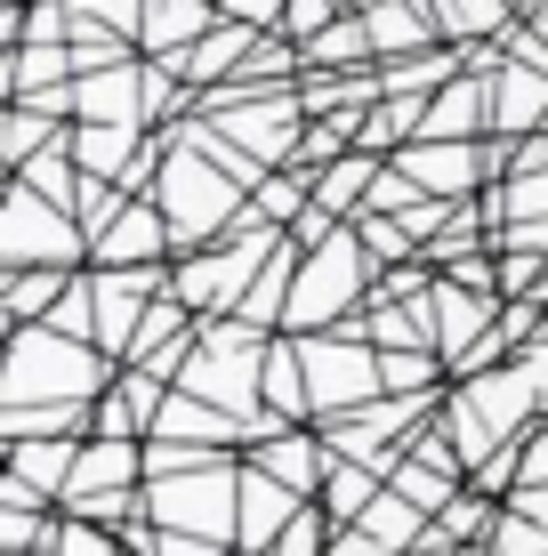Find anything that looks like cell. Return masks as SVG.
I'll return each instance as SVG.
<instances>
[{"label": "cell", "instance_id": "1", "mask_svg": "<svg viewBox=\"0 0 548 556\" xmlns=\"http://www.w3.org/2000/svg\"><path fill=\"white\" fill-rule=\"evenodd\" d=\"M113 363L98 339H73L56 323H16V348H9V404H98L113 388Z\"/></svg>", "mask_w": 548, "mask_h": 556}, {"label": "cell", "instance_id": "2", "mask_svg": "<svg viewBox=\"0 0 548 556\" xmlns=\"http://www.w3.org/2000/svg\"><path fill=\"white\" fill-rule=\"evenodd\" d=\"M242 194L251 186L234 178L226 162H211L186 129H169V153H162V178H154V202L169 210V235L178 251H202V242H226V226L242 218Z\"/></svg>", "mask_w": 548, "mask_h": 556}, {"label": "cell", "instance_id": "3", "mask_svg": "<svg viewBox=\"0 0 548 556\" xmlns=\"http://www.w3.org/2000/svg\"><path fill=\"white\" fill-rule=\"evenodd\" d=\"M298 355H307V388H315V419H347L364 404L387 395V363L380 339L364 323H331V331H298Z\"/></svg>", "mask_w": 548, "mask_h": 556}, {"label": "cell", "instance_id": "4", "mask_svg": "<svg viewBox=\"0 0 548 556\" xmlns=\"http://www.w3.org/2000/svg\"><path fill=\"white\" fill-rule=\"evenodd\" d=\"M145 508H154V525H169V532L234 541V525H242V459L211 452V459H194V468L145 476Z\"/></svg>", "mask_w": 548, "mask_h": 556}, {"label": "cell", "instance_id": "5", "mask_svg": "<svg viewBox=\"0 0 548 556\" xmlns=\"http://www.w3.org/2000/svg\"><path fill=\"white\" fill-rule=\"evenodd\" d=\"M0 258L9 266H81L89 258V226L65 202H49L41 186L16 178L9 186V218H0Z\"/></svg>", "mask_w": 548, "mask_h": 556}, {"label": "cell", "instance_id": "6", "mask_svg": "<svg viewBox=\"0 0 548 556\" xmlns=\"http://www.w3.org/2000/svg\"><path fill=\"white\" fill-rule=\"evenodd\" d=\"M420 194H444V202H468L493 169H508V146H484V138H411L387 153Z\"/></svg>", "mask_w": 548, "mask_h": 556}, {"label": "cell", "instance_id": "7", "mask_svg": "<svg viewBox=\"0 0 548 556\" xmlns=\"http://www.w3.org/2000/svg\"><path fill=\"white\" fill-rule=\"evenodd\" d=\"M89 291H98V348L113 363H129V339H138L145 306L169 291V266H89Z\"/></svg>", "mask_w": 548, "mask_h": 556}, {"label": "cell", "instance_id": "8", "mask_svg": "<svg viewBox=\"0 0 548 556\" xmlns=\"http://www.w3.org/2000/svg\"><path fill=\"white\" fill-rule=\"evenodd\" d=\"M178 251V235H169V210L154 194H129L122 218L105 226L98 242H89V266H162Z\"/></svg>", "mask_w": 548, "mask_h": 556}, {"label": "cell", "instance_id": "9", "mask_svg": "<svg viewBox=\"0 0 548 556\" xmlns=\"http://www.w3.org/2000/svg\"><path fill=\"white\" fill-rule=\"evenodd\" d=\"M307 508V492H291L275 468H258V459H242V525H234V548L242 556H275L282 525Z\"/></svg>", "mask_w": 548, "mask_h": 556}, {"label": "cell", "instance_id": "10", "mask_svg": "<svg viewBox=\"0 0 548 556\" xmlns=\"http://www.w3.org/2000/svg\"><path fill=\"white\" fill-rule=\"evenodd\" d=\"M73 113H81V122H129V129H145V122H154V105H145V65H138V56H122V65L81 73V81H73Z\"/></svg>", "mask_w": 548, "mask_h": 556}, {"label": "cell", "instance_id": "11", "mask_svg": "<svg viewBox=\"0 0 548 556\" xmlns=\"http://www.w3.org/2000/svg\"><path fill=\"white\" fill-rule=\"evenodd\" d=\"M428 315H436V348H444V371H451V355H468L500 323V299L476 291V282H460V275H444L436 291H428Z\"/></svg>", "mask_w": 548, "mask_h": 556}, {"label": "cell", "instance_id": "12", "mask_svg": "<svg viewBox=\"0 0 548 556\" xmlns=\"http://www.w3.org/2000/svg\"><path fill=\"white\" fill-rule=\"evenodd\" d=\"M169 388H178V379L145 371V363H122V371H113V388L98 395V435H154Z\"/></svg>", "mask_w": 548, "mask_h": 556}, {"label": "cell", "instance_id": "13", "mask_svg": "<svg viewBox=\"0 0 548 556\" xmlns=\"http://www.w3.org/2000/svg\"><path fill=\"white\" fill-rule=\"evenodd\" d=\"M493 129L500 138L548 129V65H533V56H500L493 65Z\"/></svg>", "mask_w": 548, "mask_h": 556}, {"label": "cell", "instance_id": "14", "mask_svg": "<svg viewBox=\"0 0 548 556\" xmlns=\"http://www.w3.org/2000/svg\"><path fill=\"white\" fill-rule=\"evenodd\" d=\"M138 484H145V435H89L65 501H81V492H138Z\"/></svg>", "mask_w": 548, "mask_h": 556}, {"label": "cell", "instance_id": "15", "mask_svg": "<svg viewBox=\"0 0 548 556\" xmlns=\"http://www.w3.org/2000/svg\"><path fill=\"white\" fill-rule=\"evenodd\" d=\"M258 468H275L291 492H323V476L339 468V444L331 435H307V428H275L258 444Z\"/></svg>", "mask_w": 548, "mask_h": 556}, {"label": "cell", "instance_id": "16", "mask_svg": "<svg viewBox=\"0 0 548 556\" xmlns=\"http://www.w3.org/2000/svg\"><path fill=\"white\" fill-rule=\"evenodd\" d=\"M380 169H387V153L347 146L339 162H323V169H315V202H323L331 218H364V210H371V186H380Z\"/></svg>", "mask_w": 548, "mask_h": 556}, {"label": "cell", "instance_id": "17", "mask_svg": "<svg viewBox=\"0 0 548 556\" xmlns=\"http://www.w3.org/2000/svg\"><path fill=\"white\" fill-rule=\"evenodd\" d=\"M9 468L25 476L33 492H49V501L65 508L73 468H81V435H16V444H9Z\"/></svg>", "mask_w": 548, "mask_h": 556}, {"label": "cell", "instance_id": "18", "mask_svg": "<svg viewBox=\"0 0 548 556\" xmlns=\"http://www.w3.org/2000/svg\"><path fill=\"white\" fill-rule=\"evenodd\" d=\"M218 0H145V33H138V49L145 56H178V49H194L202 33L218 25Z\"/></svg>", "mask_w": 548, "mask_h": 556}, {"label": "cell", "instance_id": "19", "mask_svg": "<svg viewBox=\"0 0 548 556\" xmlns=\"http://www.w3.org/2000/svg\"><path fill=\"white\" fill-rule=\"evenodd\" d=\"M364 16H371V41L387 56H420V49H436V33H444L428 0H364Z\"/></svg>", "mask_w": 548, "mask_h": 556}, {"label": "cell", "instance_id": "20", "mask_svg": "<svg viewBox=\"0 0 548 556\" xmlns=\"http://www.w3.org/2000/svg\"><path fill=\"white\" fill-rule=\"evenodd\" d=\"M380 484H387V476L371 468V459H347V452H339V468L323 476V516H331V525H355V516L380 501Z\"/></svg>", "mask_w": 548, "mask_h": 556}, {"label": "cell", "instance_id": "21", "mask_svg": "<svg viewBox=\"0 0 548 556\" xmlns=\"http://www.w3.org/2000/svg\"><path fill=\"white\" fill-rule=\"evenodd\" d=\"M73 275H81V266H16V275H9V315L16 323H49Z\"/></svg>", "mask_w": 548, "mask_h": 556}, {"label": "cell", "instance_id": "22", "mask_svg": "<svg viewBox=\"0 0 548 556\" xmlns=\"http://www.w3.org/2000/svg\"><path fill=\"white\" fill-rule=\"evenodd\" d=\"M371 49H380V41H371V16L364 9H355V16H339V25H323V33H315V41H307V65H331V73H355V65H364V56Z\"/></svg>", "mask_w": 548, "mask_h": 556}, {"label": "cell", "instance_id": "23", "mask_svg": "<svg viewBox=\"0 0 548 556\" xmlns=\"http://www.w3.org/2000/svg\"><path fill=\"white\" fill-rule=\"evenodd\" d=\"M428 9H436V25H444V41L460 49V41H484V33H508V9H517V0H428Z\"/></svg>", "mask_w": 548, "mask_h": 556}, {"label": "cell", "instance_id": "24", "mask_svg": "<svg viewBox=\"0 0 548 556\" xmlns=\"http://www.w3.org/2000/svg\"><path fill=\"white\" fill-rule=\"evenodd\" d=\"M56 138H65V113H49V105H25V98L9 105V162H16V169H25L33 153H49Z\"/></svg>", "mask_w": 548, "mask_h": 556}, {"label": "cell", "instance_id": "25", "mask_svg": "<svg viewBox=\"0 0 548 556\" xmlns=\"http://www.w3.org/2000/svg\"><path fill=\"white\" fill-rule=\"evenodd\" d=\"M98 404H9V444L16 435H81Z\"/></svg>", "mask_w": 548, "mask_h": 556}, {"label": "cell", "instance_id": "26", "mask_svg": "<svg viewBox=\"0 0 548 556\" xmlns=\"http://www.w3.org/2000/svg\"><path fill=\"white\" fill-rule=\"evenodd\" d=\"M484 556H548V525H540V516H524V508H508V501H500Z\"/></svg>", "mask_w": 548, "mask_h": 556}, {"label": "cell", "instance_id": "27", "mask_svg": "<svg viewBox=\"0 0 548 556\" xmlns=\"http://www.w3.org/2000/svg\"><path fill=\"white\" fill-rule=\"evenodd\" d=\"M331 516H315V508H298L291 525H282V541H275V556H331Z\"/></svg>", "mask_w": 548, "mask_h": 556}, {"label": "cell", "instance_id": "28", "mask_svg": "<svg viewBox=\"0 0 548 556\" xmlns=\"http://www.w3.org/2000/svg\"><path fill=\"white\" fill-rule=\"evenodd\" d=\"M56 516H65V508H56ZM56 556H122V541H113V525L65 516V525H56Z\"/></svg>", "mask_w": 548, "mask_h": 556}, {"label": "cell", "instance_id": "29", "mask_svg": "<svg viewBox=\"0 0 548 556\" xmlns=\"http://www.w3.org/2000/svg\"><path fill=\"white\" fill-rule=\"evenodd\" d=\"M339 16H347V0H291V9H282V33H291V41L307 49L323 25H339Z\"/></svg>", "mask_w": 548, "mask_h": 556}, {"label": "cell", "instance_id": "30", "mask_svg": "<svg viewBox=\"0 0 548 556\" xmlns=\"http://www.w3.org/2000/svg\"><path fill=\"white\" fill-rule=\"evenodd\" d=\"M517 363H524V379L540 388V419H548V331L533 339V348H517Z\"/></svg>", "mask_w": 548, "mask_h": 556}, {"label": "cell", "instance_id": "31", "mask_svg": "<svg viewBox=\"0 0 548 556\" xmlns=\"http://www.w3.org/2000/svg\"><path fill=\"white\" fill-rule=\"evenodd\" d=\"M226 16H242V25H282V9H291V0H218Z\"/></svg>", "mask_w": 548, "mask_h": 556}, {"label": "cell", "instance_id": "32", "mask_svg": "<svg viewBox=\"0 0 548 556\" xmlns=\"http://www.w3.org/2000/svg\"><path fill=\"white\" fill-rule=\"evenodd\" d=\"M533 299H540V306H548V275H540V291H533Z\"/></svg>", "mask_w": 548, "mask_h": 556}, {"label": "cell", "instance_id": "33", "mask_svg": "<svg viewBox=\"0 0 548 556\" xmlns=\"http://www.w3.org/2000/svg\"><path fill=\"white\" fill-rule=\"evenodd\" d=\"M517 9H540V0H517Z\"/></svg>", "mask_w": 548, "mask_h": 556}, {"label": "cell", "instance_id": "34", "mask_svg": "<svg viewBox=\"0 0 548 556\" xmlns=\"http://www.w3.org/2000/svg\"><path fill=\"white\" fill-rule=\"evenodd\" d=\"M347 9H355V0H347Z\"/></svg>", "mask_w": 548, "mask_h": 556}]
</instances>
